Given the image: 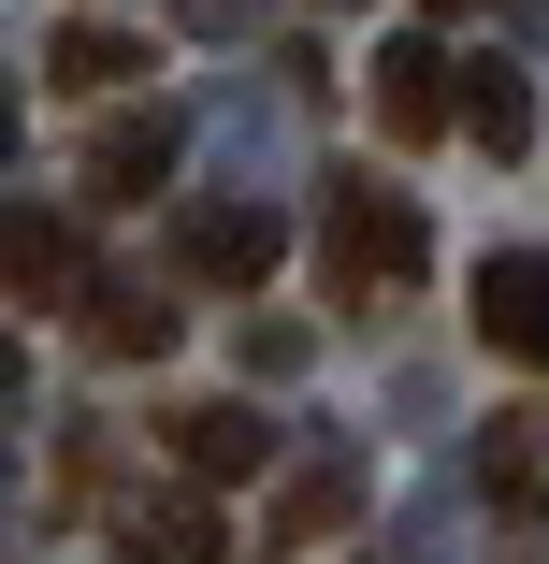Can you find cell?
Here are the masks:
<instances>
[{
	"label": "cell",
	"mask_w": 549,
	"mask_h": 564,
	"mask_svg": "<svg viewBox=\"0 0 549 564\" xmlns=\"http://www.w3.org/2000/svg\"><path fill=\"white\" fill-rule=\"evenodd\" d=\"M449 117H463V101H449V58H433V44H376V131L391 145H433Z\"/></svg>",
	"instance_id": "cell-5"
},
{
	"label": "cell",
	"mask_w": 549,
	"mask_h": 564,
	"mask_svg": "<svg viewBox=\"0 0 549 564\" xmlns=\"http://www.w3.org/2000/svg\"><path fill=\"white\" fill-rule=\"evenodd\" d=\"M477 333H492L506 362H535V377H549V247L477 261Z\"/></svg>",
	"instance_id": "cell-2"
},
{
	"label": "cell",
	"mask_w": 549,
	"mask_h": 564,
	"mask_svg": "<svg viewBox=\"0 0 549 564\" xmlns=\"http://www.w3.org/2000/svg\"><path fill=\"white\" fill-rule=\"evenodd\" d=\"M87 348H101V362H131V348L160 362V348H174V304H145V290H87Z\"/></svg>",
	"instance_id": "cell-10"
},
{
	"label": "cell",
	"mask_w": 549,
	"mask_h": 564,
	"mask_svg": "<svg viewBox=\"0 0 549 564\" xmlns=\"http://www.w3.org/2000/svg\"><path fill=\"white\" fill-rule=\"evenodd\" d=\"M174 261L217 275V290H261V275L289 261V232H275V203H188V217H174Z\"/></svg>",
	"instance_id": "cell-1"
},
{
	"label": "cell",
	"mask_w": 549,
	"mask_h": 564,
	"mask_svg": "<svg viewBox=\"0 0 549 564\" xmlns=\"http://www.w3.org/2000/svg\"><path fill=\"white\" fill-rule=\"evenodd\" d=\"M433 15H477V0H433Z\"/></svg>",
	"instance_id": "cell-14"
},
{
	"label": "cell",
	"mask_w": 549,
	"mask_h": 564,
	"mask_svg": "<svg viewBox=\"0 0 549 564\" xmlns=\"http://www.w3.org/2000/svg\"><path fill=\"white\" fill-rule=\"evenodd\" d=\"M419 247H433V232H419L405 203H376V188H333V275H348V290H376V275H419Z\"/></svg>",
	"instance_id": "cell-3"
},
{
	"label": "cell",
	"mask_w": 549,
	"mask_h": 564,
	"mask_svg": "<svg viewBox=\"0 0 549 564\" xmlns=\"http://www.w3.org/2000/svg\"><path fill=\"white\" fill-rule=\"evenodd\" d=\"M160 174H174V117H160V101H145V117H117V131L87 145V188H101V203H145Z\"/></svg>",
	"instance_id": "cell-6"
},
{
	"label": "cell",
	"mask_w": 549,
	"mask_h": 564,
	"mask_svg": "<svg viewBox=\"0 0 549 564\" xmlns=\"http://www.w3.org/2000/svg\"><path fill=\"white\" fill-rule=\"evenodd\" d=\"M174 464H188L202 492H232V478L275 464V420H246V405H174Z\"/></svg>",
	"instance_id": "cell-4"
},
{
	"label": "cell",
	"mask_w": 549,
	"mask_h": 564,
	"mask_svg": "<svg viewBox=\"0 0 549 564\" xmlns=\"http://www.w3.org/2000/svg\"><path fill=\"white\" fill-rule=\"evenodd\" d=\"M0 275H15V304H58V290H73V232L15 203V232H0Z\"/></svg>",
	"instance_id": "cell-9"
},
{
	"label": "cell",
	"mask_w": 549,
	"mask_h": 564,
	"mask_svg": "<svg viewBox=\"0 0 549 564\" xmlns=\"http://www.w3.org/2000/svg\"><path fill=\"white\" fill-rule=\"evenodd\" d=\"M160 550H174V564H217L232 535H217V507H160Z\"/></svg>",
	"instance_id": "cell-13"
},
{
	"label": "cell",
	"mask_w": 549,
	"mask_h": 564,
	"mask_svg": "<svg viewBox=\"0 0 549 564\" xmlns=\"http://www.w3.org/2000/svg\"><path fill=\"white\" fill-rule=\"evenodd\" d=\"M463 131H477L492 160L535 145V87H520V58H477V73H463Z\"/></svg>",
	"instance_id": "cell-8"
},
{
	"label": "cell",
	"mask_w": 549,
	"mask_h": 564,
	"mask_svg": "<svg viewBox=\"0 0 549 564\" xmlns=\"http://www.w3.org/2000/svg\"><path fill=\"white\" fill-rule=\"evenodd\" d=\"M333 521H348V478H304V492L275 507V535H333Z\"/></svg>",
	"instance_id": "cell-12"
},
{
	"label": "cell",
	"mask_w": 549,
	"mask_h": 564,
	"mask_svg": "<svg viewBox=\"0 0 549 564\" xmlns=\"http://www.w3.org/2000/svg\"><path fill=\"white\" fill-rule=\"evenodd\" d=\"M492 492H506V507H535V492H549V420H535V405L492 434Z\"/></svg>",
	"instance_id": "cell-11"
},
{
	"label": "cell",
	"mask_w": 549,
	"mask_h": 564,
	"mask_svg": "<svg viewBox=\"0 0 549 564\" xmlns=\"http://www.w3.org/2000/svg\"><path fill=\"white\" fill-rule=\"evenodd\" d=\"M44 58H58V87H131V73H160V58H145V30H117V15H73Z\"/></svg>",
	"instance_id": "cell-7"
}]
</instances>
